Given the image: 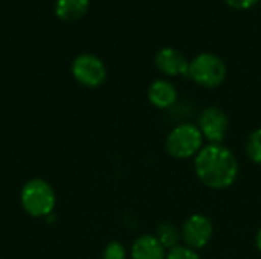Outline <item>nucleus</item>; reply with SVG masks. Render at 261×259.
I'll return each instance as SVG.
<instances>
[{
  "label": "nucleus",
  "mask_w": 261,
  "mask_h": 259,
  "mask_svg": "<svg viewBox=\"0 0 261 259\" xmlns=\"http://www.w3.org/2000/svg\"><path fill=\"white\" fill-rule=\"evenodd\" d=\"M194 172L202 185L214 191L231 188L239 177V162L223 143H210L194 157Z\"/></svg>",
  "instance_id": "obj_1"
},
{
  "label": "nucleus",
  "mask_w": 261,
  "mask_h": 259,
  "mask_svg": "<svg viewBox=\"0 0 261 259\" xmlns=\"http://www.w3.org/2000/svg\"><path fill=\"white\" fill-rule=\"evenodd\" d=\"M20 203L23 211L34 218L49 217L57 205L54 188L43 179H31L20 192Z\"/></svg>",
  "instance_id": "obj_2"
},
{
  "label": "nucleus",
  "mask_w": 261,
  "mask_h": 259,
  "mask_svg": "<svg viewBox=\"0 0 261 259\" xmlns=\"http://www.w3.org/2000/svg\"><path fill=\"white\" fill-rule=\"evenodd\" d=\"M203 148V136L197 125L184 122L176 125L165 139L167 153L177 160L196 157Z\"/></svg>",
  "instance_id": "obj_3"
},
{
  "label": "nucleus",
  "mask_w": 261,
  "mask_h": 259,
  "mask_svg": "<svg viewBox=\"0 0 261 259\" xmlns=\"http://www.w3.org/2000/svg\"><path fill=\"white\" fill-rule=\"evenodd\" d=\"M228 67L225 61L211 52H202L190 61L188 75L197 85L205 89H216L226 79Z\"/></svg>",
  "instance_id": "obj_4"
},
{
  "label": "nucleus",
  "mask_w": 261,
  "mask_h": 259,
  "mask_svg": "<svg viewBox=\"0 0 261 259\" xmlns=\"http://www.w3.org/2000/svg\"><path fill=\"white\" fill-rule=\"evenodd\" d=\"M72 75L81 85L95 89L104 84L107 78V69L98 56L92 53H83L73 60Z\"/></svg>",
  "instance_id": "obj_5"
},
{
  "label": "nucleus",
  "mask_w": 261,
  "mask_h": 259,
  "mask_svg": "<svg viewBox=\"0 0 261 259\" xmlns=\"http://www.w3.org/2000/svg\"><path fill=\"white\" fill-rule=\"evenodd\" d=\"M180 235L185 246L194 250H200L206 247L213 240L214 235L213 221L203 214H193L184 221L180 227Z\"/></svg>",
  "instance_id": "obj_6"
},
{
  "label": "nucleus",
  "mask_w": 261,
  "mask_h": 259,
  "mask_svg": "<svg viewBox=\"0 0 261 259\" xmlns=\"http://www.w3.org/2000/svg\"><path fill=\"white\" fill-rule=\"evenodd\" d=\"M197 127L210 143H222L229 130V118L220 107L210 105L200 113Z\"/></svg>",
  "instance_id": "obj_7"
},
{
  "label": "nucleus",
  "mask_w": 261,
  "mask_h": 259,
  "mask_svg": "<svg viewBox=\"0 0 261 259\" xmlns=\"http://www.w3.org/2000/svg\"><path fill=\"white\" fill-rule=\"evenodd\" d=\"M154 64L158 70L167 76L188 75L190 61L180 50L174 47H162L154 56Z\"/></svg>",
  "instance_id": "obj_8"
},
{
  "label": "nucleus",
  "mask_w": 261,
  "mask_h": 259,
  "mask_svg": "<svg viewBox=\"0 0 261 259\" xmlns=\"http://www.w3.org/2000/svg\"><path fill=\"white\" fill-rule=\"evenodd\" d=\"M147 96L151 105L159 110H167L177 102V89L171 81L156 79L150 84Z\"/></svg>",
  "instance_id": "obj_9"
},
{
  "label": "nucleus",
  "mask_w": 261,
  "mask_h": 259,
  "mask_svg": "<svg viewBox=\"0 0 261 259\" xmlns=\"http://www.w3.org/2000/svg\"><path fill=\"white\" fill-rule=\"evenodd\" d=\"M130 255L132 259H165L167 252L154 235L144 234L133 241Z\"/></svg>",
  "instance_id": "obj_10"
},
{
  "label": "nucleus",
  "mask_w": 261,
  "mask_h": 259,
  "mask_svg": "<svg viewBox=\"0 0 261 259\" xmlns=\"http://www.w3.org/2000/svg\"><path fill=\"white\" fill-rule=\"evenodd\" d=\"M89 0H57L55 14L63 21H75L86 15Z\"/></svg>",
  "instance_id": "obj_11"
},
{
  "label": "nucleus",
  "mask_w": 261,
  "mask_h": 259,
  "mask_svg": "<svg viewBox=\"0 0 261 259\" xmlns=\"http://www.w3.org/2000/svg\"><path fill=\"white\" fill-rule=\"evenodd\" d=\"M154 237H156L158 241L164 246L165 250H170V249L179 246V243H180V240H182L180 229H179L176 224L170 223V221L161 223V224L156 227Z\"/></svg>",
  "instance_id": "obj_12"
},
{
  "label": "nucleus",
  "mask_w": 261,
  "mask_h": 259,
  "mask_svg": "<svg viewBox=\"0 0 261 259\" xmlns=\"http://www.w3.org/2000/svg\"><path fill=\"white\" fill-rule=\"evenodd\" d=\"M246 154L248 157L257 163V165H261V128H257L254 130L248 140H246Z\"/></svg>",
  "instance_id": "obj_13"
},
{
  "label": "nucleus",
  "mask_w": 261,
  "mask_h": 259,
  "mask_svg": "<svg viewBox=\"0 0 261 259\" xmlns=\"http://www.w3.org/2000/svg\"><path fill=\"white\" fill-rule=\"evenodd\" d=\"M165 259H200V255L197 253V250L185 244H179L167 252Z\"/></svg>",
  "instance_id": "obj_14"
},
{
  "label": "nucleus",
  "mask_w": 261,
  "mask_h": 259,
  "mask_svg": "<svg viewBox=\"0 0 261 259\" xmlns=\"http://www.w3.org/2000/svg\"><path fill=\"white\" fill-rule=\"evenodd\" d=\"M102 259H127V250L122 243L110 241L102 252Z\"/></svg>",
  "instance_id": "obj_15"
},
{
  "label": "nucleus",
  "mask_w": 261,
  "mask_h": 259,
  "mask_svg": "<svg viewBox=\"0 0 261 259\" xmlns=\"http://www.w3.org/2000/svg\"><path fill=\"white\" fill-rule=\"evenodd\" d=\"M231 8L239 9V11H246L252 6H255L260 0H225Z\"/></svg>",
  "instance_id": "obj_16"
},
{
  "label": "nucleus",
  "mask_w": 261,
  "mask_h": 259,
  "mask_svg": "<svg viewBox=\"0 0 261 259\" xmlns=\"http://www.w3.org/2000/svg\"><path fill=\"white\" fill-rule=\"evenodd\" d=\"M255 246H257L258 252H260V253H261V227H260V229H258L257 235H255Z\"/></svg>",
  "instance_id": "obj_17"
}]
</instances>
